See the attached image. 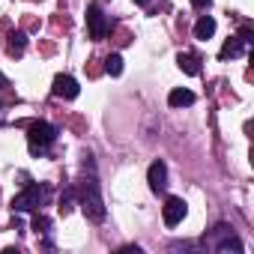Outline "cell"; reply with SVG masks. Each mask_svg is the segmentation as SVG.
Returning <instances> with one entry per match:
<instances>
[{
	"label": "cell",
	"instance_id": "cell-1",
	"mask_svg": "<svg viewBox=\"0 0 254 254\" xmlns=\"http://www.w3.org/2000/svg\"><path fill=\"white\" fill-rule=\"evenodd\" d=\"M48 194H51V189H48L45 183H27L24 191L12 197V209H15V212H33V209H42L45 200H48Z\"/></svg>",
	"mask_w": 254,
	"mask_h": 254
},
{
	"label": "cell",
	"instance_id": "cell-2",
	"mask_svg": "<svg viewBox=\"0 0 254 254\" xmlns=\"http://www.w3.org/2000/svg\"><path fill=\"white\" fill-rule=\"evenodd\" d=\"M81 209H84V215L90 218V221H105V200H102V191H99V183L90 177V180H84V186H81Z\"/></svg>",
	"mask_w": 254,
	"mask_h": 254
},
{
	"label": "cell",
	"instance_id": "cell-3",
	"mask_svg": "<svg viewBox=\"0 0 254 254\" xmlns=\"http://www.w3.org/2000/svg\"><path fill=\"white\" fill-rule=\"evenodd\" d=\"M57 141V129L51 123H45V120H36L30 129H27V147H30V153L33 156H42V153H48V147Z\"/></svg>",
	"mask_w": 254,
	"mask_h": 254
},
{
	"label": "cell",
	"instance_id": "cell-4",
	"mask_svg": "<svg viewBox=\"0 0 254 254\" xmlns=\"http://www.w3.org/2000/svg\"><path fill=\"white\" fill-rule=\"evenodd\" d=\"M87 30H90V39H96V42L105 39V33H108V18H105L99 3L87 6Z\"/></svg>",
	"mask_w": 254,
	"mask_h": 254
},
{
	"label": "cell",
	"instance_id": "cell-5",
	"mask_svg": "<svg viewBox=\"0 0 254 254\" xmlns=\"http://www.w3.org/2000/svg\"><path fill=\"white\" fill-rule=\"evenodd\" d=\"M215 236H218V242H212V248H215L218 254H227V251H236V254H242V242L233 236V227H227V224H218V227H215Z\"/></svg>",
	"mask_w": 254,
	"mask_h": 254
},
{
	"label": "cell",
	"instance_id": "cell-6",
	"mask_svg": "<svg viewBox=\"0 0 254 254\" xmlns=\"http://www.w3.org/2000/svg\"><path fill=\"white\" fill-rule=\"evenodd\" d=\"M186 212H189V206H186L183 197H168L165 206H162V218H165L168 227H177V224L186 218Z\"/></svg>",
	"mask_w": 254,
	"mask_h": 254
},
{
	"label": "cell",
	"instance_id": "cell-7",
	"mask_svg": "<svg viewBox=\"0 0 254 254\" xmlns=\"http://www.w3.org/2000/svg\"><path fill=\"white\" fill-rule=\"evenodd\" d=\"M51 93H54L57 99H78L81 87H78V81H75L72 75H57V78H54V87H51Z\"/></svg>",
	"mask_w": 254,
	"mask_h": 254
},
{
	"label": "cell",
	"instance_id": "cell-8",
	"mask_svg": "<svg viewBox=\"0 0 254 254\" xmlns=\"http://www.w3.org/2000/svg\"><path fill=\"white\" fill-rule=\"evenodd\" d=\"M147 183H150V189L156 194H162L168 189V165L165 162H153L150 171H147Z\"/></svg>",
	"mask_w": 254,
	"mask_h": 254
},
{
	"label": "cell",
	"instance_id": "cell-9",
	"mask_svg": "<svg viewBox=\"0 0 254 254\" xmlns=\"http://www.w3.org/2000/svg\"><path fill=\"white\" fill-rule=\"evenodd\" d=\"M245 48H248V45H245L239 36H230V39L221 45L218 57H221V60H230V57H242V54H245Z\"/></svg>",
	"mask_w": 254,
	"mask_h": 254
},
{
	"label": "cell",
	"instance_id": "cell-10",
	"mask_svg": "<svg viewBox=\"0 0 254 254\" xmlns=\"http://www.w3.org/2000/svg\"><path fill=\"white\" fill-rule=\"evenodd\" d=\"M212 33H215V18L212 15H200L197 24H194V39L206 42V39H212Z\"/></svg>",
	"mask_w": 254,
	"mask_h": 254
},
{
	"label": "cell",
	"instance_id": "cell-11",
	"mask_svg": "<svg viewBox=\"0 0 254 254\" xmlns=\"http://www.w3.org/2000/svg\"><path fill=\"white\" fill-rule=\"evenodd\" d=\"M168 102H171V108H189V105H194V93H191V90L177 87V90H171Z\"/></svg>",
	"mask_w": 254,
	"mask_h": 254
},
{
	"label": "cell",
	"instance_id": "cell-12",
	"mask_svg": "<svg viewBox=\"0 0 254 254\" xmlns=\"http://www.w3.org/2000/svg\"><path fill=\"white\" fill-rule=\"evenodd\" d=\"M177 63H180V69H183L186 75H200V57H194V54H180Z\"/></svg>",
	"mask_w": 254,
	"mask_h": 254
},
{
	"label": "cell",
	"instance_id": "cell-13",
	"mask_svg": "<svg viewBox=\"0 0 254 254\" xmlns=\"http://www.w3.org/2000/svg\"><path fill=\"white\" fill-rule=\"evenodd\" d=\"M24 45H27V36H24V33H12L6 51H9L12 57H21V54H24Z\"/></svg>",
	"mask_w": 254,
	"mask_h": 254
},
{
	"label": "cell",
	"instance_id": "cell-14",
	"mask_svg": "<svg viewBox=\"0 0 254 254\" xmlns=\"http://www.w3.org/2000/svg\"><path fill=\"white\" fill-rule=\"evenodd\" d=\"M105 72H108V75H114V78H117V75H123V57H120V54H111V57L105 60Z\"/></svg>",
	"mask_w": 254,
	"mask_h": 254
},
{
	"label": "cell",
	"instance_id": "cell-15",
	"mask_svg": "<svg viewBox=\"0 0 254 254\" xmlns=\"http://www.w3.org/2000/svg\"><path fill=\"white\" fill-rule=\"evenodd\" d=\"M72 206H75V189H66L60 194V212H69Z\"/></svg>",
	"mask_w": 254,
	"mask_h": 254
},
{
	"label": "cell",
	"instance_id": "cell-16",
	"mask_svg": "<svg viewBox=\"0 0 254 254\" xmlns=\"http://www.w3.org/2000/svg\"><path fill=\"white\" fill-rule=\"evenodd\" d=\"M33 230H36V233H48V230H51V218L36 212V218H33Z\"/></svg>",
	"mask_w": 254,
	"mask_h": 254
},
{
	"label": "cell",
	"instance_id": "cell-17",
	"mask_svg": "<svg viewBox=\"0 0 254 254\" xmlns=\"http://www.w3.org/2000/svg\"><path fill=\"white\" fill-rule=\"evenodd\" d=\"M239 39H242L245 45H251V42H254V39H251V30H248V27H242V30H239Z\"/></svg>",
	"mask_w": 254,
	"mask_h": 254
},
{
	"label": "cell",
	"instance_id": "cell-18",
	"mask_svg": "<svg viewBox=\"0 0 254 254\" xmlns=\"http://www.w3.org/2000/svg\"><path fill=\"white\" fill-rule=\"evenodd\" d=\"M212 3V0H191V6H197V9H206Z\"/></svg>",
	"mask_w": 254,
	"mask_h": 254
},
{
	"label": "cell",
	"instance_id": "cell-19",
	"mask_svg": "<svg viewBox=\"0 0 254 254\" xmlns=\"http://www.w3.org/2000/svg\"><path fill=\"white\" fill-rule=\"evenodd\" d=\"M6 84H9V81H6V78H3V75H0V90H3V87H6Z\"/></svg>",
	"mask_w": 254,
	"mask_h": 254
},
{
	"label": "cell",
	"instance_id": "cell-20",
	"mask_svg": "<svg viewBox=\"0 0 254 254\" xmlns=\"http://www.w3.org/2000/svg\"><path fill=\"white\" fill-rule=\"evenodd\" d=\"M135 3H138V6H147V3H150V0H135Z\"/></svg>",
	"mask_w": 254,
	"mask_h": 254
}]
</instances>
